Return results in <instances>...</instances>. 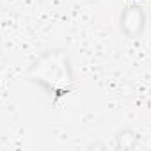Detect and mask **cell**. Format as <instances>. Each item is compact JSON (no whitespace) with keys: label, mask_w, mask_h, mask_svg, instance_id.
<instances>
[{"label":"cell","mask_w":151,"mask_h":151,"mask_svg":"<svg viewBox=\"0 0 151 151\" xmlns=\"http://www.w3.org/2000/svg\"><path fill=\"white\" fill-rule=\"evenodd\" d=\"M29 78L32 84L43 87L50 96L60 98L75 87V71L66 50L55 48L45 52L29 68Z\"/></svg>","instance_id":"6da1fadb"},{"label":"cell","mask_w":151,"mask_h":151,"mask_svg":"<svg viewBox=\"0 0 151 151\" xmlns=\"http://www.w3.org/2000/svg\"><path fill=\"white\" fill-rule=\"evenodd\" d=\"M119 27L124 36L128 37H140L146 27V13L140 6L133 4L123 9L119 18Z\"/></svg>","instance_id":"7a4b0ae2"},{"label":"cell","mask_w":151,"mask_h":151,"mask_svg":"<svg viewBox=\"0 0 151 151\" xmlns=\"http://www.w3.org/2000/svg\"><path fill=\"white\" fill-rule=\"evenodd\" d=\"M139 135L132 128H123L116 133V149L119 151H133L137 147Z\"/></svg>","instance_id":"3957f363"},{"label":"cell","mask_w":151,"mask_h":151,"mask_svg":"<svg viewBox=\"0 0 151 151\" xmlns=\"http://www.w3.org/2000/svg\"><path fill=\"white\" fill-rule=\"evenodd\" d=\"M89 149H105V146L100 142H93V144H89Z\"/></svg>","instance_id":"277c9868"}]
</instances>
